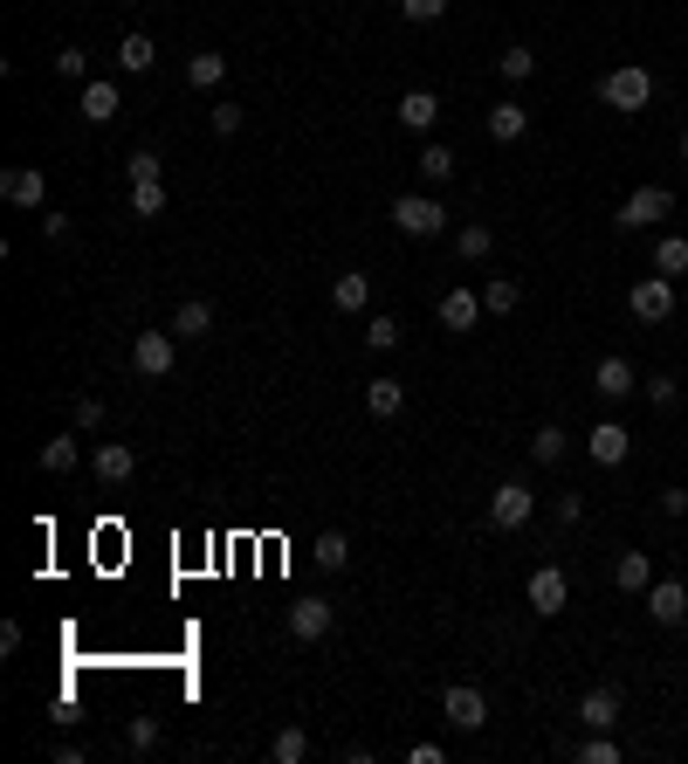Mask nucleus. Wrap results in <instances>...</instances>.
<instances>
[{"instance_id":"f257e3e1","label":"nucleus","mask_w":688,"mask_h":764,"mask_svg":"<svg viewBox=\"0 0 688 764\" xmlns=\"http://www.w3.org/2000/svg\"><path fill=\"white\" fill-rule=\"evenodd\" d=\"M393 227H399V235H414V241H435V235H448V207L435 193H399L393 200Z\"/></svg>"},{"instance_id":"f03ea898","label":"nucleus","mask_w":688,"mask_h":764,"mask_svg":"<svg viewBox=\"0 0 688 764\" xmlns=\"http://www.w3.org/2000/svg\"><path fill=\"white\" fill-rule=\"evenodd\" d=\"M599 97H606V111H647V97H654V76H647L641 63H620V69H606Z\"/></svg>"},{"instance_id":"7ed1b4c3","label":"nucleus","mask_w":688,"mask_h":764,"mask_svg":"<svg viewBox=\"0 0 688 764\" xmlns=\"http://www.w3.org/2000/svg\"><path fill=\"white\" fill-rule=\"evenodd\" d=\"M668 214H675V193H668V187H633V193L620 200L613 221L633 235V227H654V221H668Z\"/></svg>"},{"instance_id":"20e7f679","label":"nucleus","mask_w":688,"mask_h":764,"mask_svg":"<svg viewBox=\"0 0 688 764\" xmlns=\"http://www.w3.org/2000/svg\"><path fill=\"white\" fill-rule=\"evenodd\" d=\"M627 311L641 317V324H661V317H675V276H641V283L627 290Z\"/></svg>"},{"instance_id":"39448f33","label":"nucleus","mask_w":688,"mask_h":764,"mask_svg":"<svg viewBox=\"0 0 688 764\" xmlns=\"http://www.w3.org/2000/svg\"><path fill=\"white\" fill-rule=\"evenodd\" d=\"M530 509H538V490H530V482H496V496H489V524L496 530H523Z\"/></svg>"},{"instance_id":"423d86ee","label":"nucleus","mask_w":688,"mask_h":764,"mask_svg":"<svg viewBox=\"0 0 688 764\" xmlns=\"http://www.w3.org/2000/svg\"><path fill=\"white\" fill-rule=\"evenodd\" d=\"M132 366L145 379H166L172 366H180V345H172V330H138V345H132Z\"/></svg>"},{"instance_id":"0eeeda50","label":"nucleus","mask_w":688,"mask_h":764,"mask_svg":"<svg viewBox=\"0 0 688 764\" xmlns=\"http://www.w3.org/2000/svg\"><path fill=\"white\" fill-rule=\"evenodd\" d=\"M523 593H530V606H538V620H557V614H565V599H572V578L557 565H538Z\"/></svg>"},{"instance_id":"6e6552de","label":"nucleus","mask_w":688,"mask_h":764,"mask_svg":"<svg viewBox=\"0 0 688 764\" xmlns=\"http://www.w3.org/2000/svg\"><path fill=\"white\" fill-rule=\"evenodd\" d=\"M441 717H448L454 730H482V723H489V696L469 689V682H454V689L441 696Z\"/></svg>"},{"instance_id":"1a4fd4ad","label":"nucleus","mask_w":688,"mask_h":764,"mask_svg":"<svg viewBox=\"0 0 688 764\" xmlns=\"http://www.w3.org/2000/svg\"><path fill=\"white\" fill-rule=\"evenodd\" d=\"M647 620L654 627H681L688 620V585L681 578H654L647 585Z\"/></svg>"},{"instance_id":"9d476101","label":"nucleus","mask_w":688,"mask_h":764,"mask_svg":"<svg viewBox=\"0 0 688 764\" xmlns=\"http://www.w3.org/2000/svg\"><path fill=\"white\" fill-rule=\"evenodd\" d=\"M0 193H8V207H42L48 200V172L42 166H8L0 172Z\"/></svg>"},{"instance_id":"9b49d317","label":"nucleus","mask_w":688,"mask_h":764,"mask_svg":"<svg viewBox=\"0 0 688 764\" xmlns=\"http://www.w3.org/2000/svg\"><path fill=\"white\" fill-rule=\"evenodd\" d=\"M76 111H83L90 124H111V117L124 111V90L111 83V76H90V83H83V97H76Z\"/></svg>"},{"instance_id":"f8f14e48","label":"nucleus","mask_w":688,"mask_h":764,"mask_svg":"<svg viewBox=\"0 0 688 764\" xmlns=\"http://www.w3.org/2000/svg\"><path fill=\"white\" fill-rule=\"evenodd\" d=\"M283 620H290V633H296V641H324L338 614H330V599H317V593H311V599H296Z\"/></svg>"},{"instance_id":"ddd939ff","label":"nucleus","mask_w":688,"mask_h":764,"mask_svg":"<svg viewBox=\"0 0 688 764\" xmlns=\"http://www.w3.org/2000/svg\"><path fill=\"white\" fill-rule=\"evenodd\" d=\"M578 723L585 730H613L620 723V689H613V682H599V689L578 696Z\"/></svg>"},{"instance_id":"4468645a","label":"nucleus","mask_w":688,"mask_h":764,"mask_svg":"<svg viewBox=\"0 0 688 764\" xmlns=\"http://www.w3.org/2000/svg\"><path fill=\"white\" fill-rule=\"evenodd\" d=\"M585 448H593V462H599V469H620L627 454H633V435H627L620 420H599V427H593V441H585Z\"/></svg>"},{"instance_id":"2eb2a0df","label":"nucleus","mask_w":688,"mask_h":764,"mask_svg":"<svg viewBox=\"0 0 688 764\" xmlns=\"http://www.w3.org/2000/svg\"><path fill=\"white\" fill-rule=\"evenodd\" d=\"M393 117L406 124V132H435V124H441V97H435V90H406Z\"/></svg>"},{"instance_id":"dca6fc26","label":"nucleus","mask_w":688,"mask_h":764,"mask_svg":"<svg viewBox=\"0 0 688 764\" xmlns=\"http://www.w3.org/2000/svg\"><path fill=\"white\" fill-rule=\"evenodd\" d=\"M90 462H97V482H111V490H117V482H132L138 454L124 448V441H97V454H90Z\"/></svg>"},{"instance_id":"f3484780","label":"nucleus","mask_w":688,"mask_h":764,"mask_svg":"<svg viewBox=\"0 0 688 764\" xmlns=\"http://www.w3.org/2000/svg\"><path fill=\"white\" fill-rule=\"evenodd\" d=\"M523 132H530V111L517 104V97H503V104H489V138H496V145H517Z\"/></svg>"},{"instance_id":"a211bd4d","label":"nucleus","mask_w":688,"mask_h":764,"mask_svg":"<svg viewBox=\"0 0 688 764\" xmlns=\"http://www.w3.org/2000/svg\"><path fill=\"white\" fill-rule=\"evenodd\" d=\"M633 386H641V379H633L627 359H599V366H593V393H599V400H627Z\"/></svg>"},{"instance_id":"6ab92c4d","label":"nucleus","mask_w":688,"mask_h":764,"mask_svg":"<svg viewBox=\"0 0 688 764\" xmlns=\"http://www.w3.org/2000/svg\"><path fill=\"white\" fill-rule=\"evenodd\" d=\"M613 585H620V593H647V585H654V558L647 551H620L613 558Z\"/></svg>"},{"instance_id":"aec40b11","label":"nucleus","mask_w":688,"mask_h":764,"mask_svg":"<svg viewBox=\"0 0 688 764\" xmlns=\"http://www.w3.org/2000/svg\"><path fill=\"white\" fill-rule=\"evenodd\" d=\"M76 469H83V441H76V435L42 441V475H76Z\"/></svg>"},{"instance_id":"412c9836","label":"nucleus","mask_w":688,"mask_h":764,"mask_svg":"<svg viewBox=\"0 0 688 764\" xmlns=\"http://www.w3.org/2000/svg\"><path fill=\"white\" fill-rule=\"evenodd\" d=\"M214 330V303L207 296H187L180 311H172V338H207Z\"/></svg>"},{"instance_id":"4be33fe9","label":"nucleus","mask_w":688,"mask_h":764,"mask_svg":"<svg viewBox=\"0 0 688 764\" xmlns=\"http://www.w3.org/2000/svg\"><path fill=\"white\" fill-rule=\"evenodd\" d=\"M441 324H448V330H475V324H482V296H475V290H448V296H441Z\"/></svg>"},{"instance_id":"5701e85b","label":"nucleus","mask_w":688,"mask_h":764,"mask_svg":"<svg viewBox=\"0 0 688 764\" xmlns=\"http://www.w3.org/2000/svg\"><path fill=\"white\" fill-rule=\"evenodd\" d=\"M330 303H338V311H365V303H372V276L365 269H345L338 283H330Z\"/></svg>"},{"instance_id":"b1692460","label":"nucleus","mask_w":688,"mask_h":764,"mask_svg":"<svg viewBox=\"0 0 688 764\" xmlns=\"http://www.w3.org/2000/svg\"><path fill=\"white\" fill-rule=\"evenodd\" d=\"M151 63H159V48H151V35H124V42H117V69H124V76H145Z\"/></svg>"},{"instance_id":"393cba45","label":"nucleus","mask_w":688,"mask_h":764,"mask_svg":"<svg viewBox=\"0 0 688 764\" xmlns=\"http://www.w3.org/2000/svg\"><path fill=\"white\" fill-rule=\"evenodd\" d=\"M365 406H372V420H393L399 406H406V386H399V379H372V386H365Z\"/></svg>"},{"instance_id":"a878e982","label":"nucleus","mask_w":688,"mask_h":764,"mask_svg":"<svg viewBox=\"0 0 688 764\" xmlns=\"http://www.w3.org/2000/svg\"><path fill=\"white\" fill-rule=\"evenodd\" d=\"M496 248V235H489V221H469V227H454V255L462 262H482V255Z\"/></svg>"},{"instance_id":"bb28decb","label":"nucleus","mask_w":688,"mask_h":764,"mask_svg":"<svg viewBox=\"0 0 688 764\" xmlns=\"http://www.w3.org/2000/svg\"><path fill=\"white\" fill-rule=\"evenodd\" d=\"M654 276H688V235H661L654 241Z\"/></svg>"},{"instance_id":"cd10ccee","label":"nucleus","mask_w":688,"mask_h":764,"mask_svg":"<svg viewBox=\"0 0 688 764\" xmlns=\"http://www.w3.org/2000/svg\"><path fill=\"white\" fill-rule=\"evenodd\" d=\"M351 565V538L345 530H317V572H345Z\"/></svg>"},{"instance_id":"c85d7f7f","label":"nucleus","mask_w":688,"mask_h":764,"mask_svg":"<svg viewBox=\"0 0 688 764\" xmlns=\"http://www.w3.org/2000/svg\"><path fill=\"white\" fill-rule=\"evenodd\" d=\"M414 166H420V180H427V187H448V180H454V151H448V145H427Z\"/></svg>"},{"instance_id":"c756f323","label":"nucleus","mask_w":688,"mask_h":764,"mask_svg":"<svg viewBox=\"0 0 688 764\" xmlns=\"http://www.w3.org/2000/svg\"><path fill=\"white\" fill-rule=\"evenodd\" d=\"M269 757H275V764H303V757H311V737H303V723H290V730H275V744H269Z\"/></svg>"},{"instance_id":"7c9ffc66","label":"nucleus","mask_w":688,"mask_h":764,"mask_svg":"<svg viewBox=\"0 0 688 764\" xmlns=\"http://www.w3.org/2000/svg\"><path fill=\"white\" fill-rule=\"evenodd\" d=\"M496 69L509 76V83H530V76H538V56H530V48H523V42H509V48H503V56H496Z\"/></svg>"},{"instance_id":"2f4dec72","label":"nucleus","mask_w":688,"mask_h":764,"mask_svg":"<svg viewBox=\"0 0 688 764\" xmlns=\"http://www.w3.org/2000/svg\"><path fill=\"white\" fill-rule=\"evenodd\" d=\"M565 448H572L565 427H538V435H530V454H538L544 469H551V462H565Z\"/></svg>"},{"instance_id":"473e14b6","label":"nucleus","mask_w":688,"mask_h":764,"mask_svg":"<svg viewBox=\"0 0 688 764\" xmlns=\"http://www.w3.org/2000/svg\"><path fill=\"white\" fill-rule=\"evenodd\" d=\"M517 303H523V290L509 283V276H496V283L482 290V311H489V317H509V311H517Z\"/></svg>"},{"instance_id":"72a5a7b5","label":"nucleus","mask_w":688,"mask_h":764,"mask_svg":"<svg viewBox=\"0 0 688 764\" xmlns=\"http://www.w3.org/2000/svg\"><path fill=\"white\" fill-rule=\"evenodd\" d=\"M221 76H227V56H214V48H207V56H193V63H187V83H193V90H214Z\"/></svg>"},{"instance_id":"f704fd0d","label":"nucleus","mask_w":688,"mask_h":764,"mask_svg":"<svg viewBox=\"0 0 688 764\" xmlns=\"http://www.w3.org/2000/svg\"><path fill=\"white\" fill-rule=\"evenodd\" d=\"M132 214H138V221H159V214H166V180L132 187Z\"/></svg>"},{"instance_id":"c9c22d12","label":"nucleus","mask_w":688,"mask_h":764,"mask_svg":"<svg viewBox=\"0 0 688 764\" xmlns=\"http://www.w3.org/2000/svg\"><path fill=\"white\" fill-rule=\"evenodd\" d=\"M578 764H620V744L606 730H585V744H578Z\"/></svg>"},{"instance_id":"e433bc0d","label":"nucleus","mask_w":688,"mask_h":764,"mask_svg":"<svg viewBox=\"0 0 688 764\" xmlns=\"http://www.w3.org/2000/svg\"><path fill=\"white\" fill-rule=\"evenodd\" d=\"M124 180H132V187H145V180H159V151H132V159H124Z\"/></svg>"},{"instance_id":"4c0bfd02","label":"nucleus","mask_w":688,"mask_h":764,"mask_svg":"<svg viewBox=\"0 0 688 764\" xmlns=\"http://www.w3.org/2000/svg\"><path fill=\"white\" fill-rule=\"evenodd\" d=\"M124 744H132V751H151V744H159V717H132V723H124Z\"/></svg>"},{"instance_id":"58836bf2","label":"nucleus","mask_w":688,"mask_h":764,"mask_svg":"<svg viewBox=\"0 0 688 764\" xmlns=\"http://www.w3.org/2000/svg\"><path fill=\"white\" fill-rule=\"evenodd\" d=\"M365 345H372V351H393V345H399V324H393V317H372V324H365Z\"/></svg>"},{"instance_id":"ea45409f","label":"nucleus","mask_w":688,"mask_h":764,"mask_svg":"<svg viewBox=\"0 0 688 764\" xmlns=\"http://www.w3.org/2000/svg\"><path fill=\"white\" fill-rule=\"evenodd\" d=\"M399 14H406V21H420V29H427V21H441V14H448V0H399Z\"/></svg>"},{"instance_id":"a19ab883","label":"nucleus","mask_w":688,"mask_h":764,"mask_svg":"<svg viewBox=\"0 0 688 764\" xmlns=\"http://www.w3.org/2000/svg\"><path fill=\"white\" fill-rule=\"evenodd\" d=\"M56 69L76 76V83H90V56H83V48H56Z\"/></svg>"},{"instance_id":"79ce46f5","label":"nucleus","mask_w":688,"mask_h":764,"mask_svg":"<svg viewBox=\"0 0 688 764\" xmlns=\"http://www.w3.org/2000/svg\"><path fill=\"white\" fill-rule=\"evenodd\" d=\"M647 400H654V406H675V400H681V379L654 372V379H647Z\"/></svg>"},{"instance_id":"37998d69","label":"nucleus","mask_w":688,"mask_h":764,"mask_svg":"<svg viewBox=\"0 0 688 764\" xmlns=\"http://www.w3.org/2000/svg\"><path fill=\"white\" fill-rule=\"evenodd\" d=\"M76 427H104V400H97V393L76 400Z\"/></svg>"},{"instance_id":"c03bdc74","label":"nucleus","mask_w":688,"mask_h":764,"mask_svg":"<svg viewBox=\"0 0 688 764\" xmlns=\"http://www.w3.org/2000/svg\"><path fill=\"white\" fill-rule=\"evenodd\" d=\"M214 132L235 138V132H241V104H214Z\"/></svg>"},{"instance_id":"a18cd8bd","label":"nucleus","mask_w":688,"mask_h":764,"mask_svg":"<svg viewBox=\"0 0 688 764\" xmlns=\"http://www.w3.org/2000/svg\"><path fill=\"white\" fill-rule=\"evenodd\" d=\"M551 509H557V524H578V517H585V496H578V490H565Z\"/></svg>"},{"instance_id":"49530a36","label":"nucleus","mask_w":688,"mask_h":764,"mask_svg":"<svg viewBox=\"0 0 688 764\" xmlns=\"http://www.w3.org/2000/svg\"><path fill=\"white\" fill-rule=\"evenodd\" d=\"M661 509H668V517H688V490H661Z\"/></svg>"},{"instance_id":"de8ad7c7","label":"nucleus","mask_w":688,"mask_h":764,"mask_svg":"<svg viewBox=\"0 0 688 764\" xmlns=\"http://www.w3.org/2000/svg\"><path fill=\"white\" fill-rule=\"evenodd\" d=\"M406 757H414V764H448V751H441V744H414Z\"/></svg>"},{"instance_id":"09e8293b","label":"nucleus","mask_w":688,"mask_h":764,"mask_svg":"<svg viewBox=\"0 0 688 764\" xmlns=\"http://www.w3.org/2000/svg\"><path fill=\"white\" fill-rule=\"evenodd\" d=\"M681 159H688V132H681Z\"/></svg>"}]
</instances>
